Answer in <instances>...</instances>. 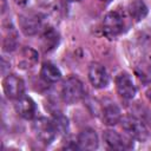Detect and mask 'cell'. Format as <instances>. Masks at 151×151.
I'll return each instance as SVG.
<instances>
[{"mask_svg": "<svg viewBox=\"0 0 151 151\" xmlns=\"http://www.w3.org/2000/svg\"><path fill=\"white\" fill-rule=\"evenodd\" d=\"M32 129H33V132L37 136V138L45 145L51 144L54 140L57 132H58L53 120L45 118V117L34 119V122L32 124Z\"/></svg>", "mask_w": 151, "mask_h": 151, "instance_id": "cell-2", "label": "cell"}, {"mask_svg": "<svg viewBox=\"0 0 151 151\" xmlns=\"http://www.w3.org/2000/svg\"><path fill=\"white\" fill-rule=\"evenodd\" d=\"M147 7L142 0H134L129 5V13L134 21H140L147 15Z\"/></svg>", "mask_w": 151, "mask_h": 151, "instance_id": "cell-15", "label": "cell"}, {"mask_svg": "<svg viewBox=\"0 0 151 151\" xmlns=\"http://www.w3.org/2000/svg\"><path fill=\"white\" fill-rule=\"evenodd\" d=\"M14 107H15L17 113L20 117H22L24 119H32V118H34L35 112H37L35 103L33 101L32 98L26 97V96H24L20 99L15 100Z\"/></svg>", "mask_w": 151, "mask_h": 151, "instance_id": "cell-9", "label": "cell"}, {"mask_svg": "<svg viewBox=\"0 0 151 151\" xmlns=\"http://www.w3.org/2000/svg\"><path fill=\"white\" fill-rule=\"evenodd\" d=\"M145 94H146V98L149 99V101L151 103V86L146 90V92H145Z\"/></svg>", "mask_w": 151, "mask_h": 151, "instance_id": "cell-20", "label": "cell"}, {"mask_svg": "<svg viewBox=\"0 0 151 151\" xmlns=\"http://www.w3.org/2000/svg\"><path fill=\"white\" fill-rule=\"evenodd\" d=\"M104 140L107 144L110 149L113 150H125L130 146H127V142L124 140V138L114 130H106L103 133Z\"/></svg>", "mask_w": 151, "mask_h": 151, "instance_id": "cell-12", "label": "cell"}, {"mask_svg": "<svg viewBox=\"0 0 151 151\" xmlns=\"http://www.w3.org/2000/svg\"><path fill=\"white\" fill-rule=\"evenodd\" d=\"M103 122L107 126H114L122 120V111L114 103H109L103 107Z\"/></svg>", "mask_w": 151, "mask_h": 151, "instance_id": "cell-11", "label": "cell"}, {"mask_svg": "<svg viewBox=\"0 0 151 151\" xmlns=\"http://www.w3.org/2000/svg\"><path fill=\"white\" fill-rule=\"evenodd\" d=\"M122 126L125 132L138 142H145L149 138V131L145 124L134 116L127 114L122 119Z\"/></svg>", "mask_w": 151, "mask_h": 151, "instance_id": "cell-3", "label": "cell"}, {"mask_svg": "<svg viewBox=\"0 0 151 151\" xmlns=\"http://www.w3.org/2000/svg\"><path fill=\"white\" fill-rule=\"evenodd\" d=\"M21 31L26 35H34L41 28V20L35 14H24L19 18Z\"/></svg>", "mask_w": 151, "mask_h": 151, "instance_id": "cell-8", "label": "cell"}, {"mask_svg": "<svg viewBox=\"0 0 151 151\" xmlns=\"http://www.w3.org/2000/svg\"><path fill=\"white\" fill-rule=\"evenodd\" d=\"M136 73L143 83H150L151 81V64L150 63L139 64L136 67Z\"/></svg>", "mask_w": 151, "mask_h": 151, "instance_id": "cell-16", "label": "cell"}, {"mask_svg": "<svg viewBox=\"0 0 151 151\" xmlns=\"http://www.w3.org/2000/svg\"><path fill=\"white\" fill-rule=\"evenodd\" d=\"M53 123H54L58 132H61V133L67 132V130H68V119L65 116L57 114L53 119Z\"/></svg>", "mask_w": 151, "mask_h": 151, "instance_id": "cell-17", "label": "cell"}, {"mask_svg": "<svg viewBox=\"0 0 151 151\" xmlns=\"http://www.w3.org/2000/svg\"><path fill=\"white\" fill-rule=\"evenodd\" d=\"M88 80L96 88H104L109 84L106 68L99 63H91L88 66Z\"/></svg>", "mask_w": 151, "mask_h": 151, "instance_id": "cell-7", "label": "cell"}, {"mask_svg": "<svg viewBox=\"0 0 151 151\" xmlns=\"http://www.w3.org/2000/svg\"><path fill=\"white\" fill-rule=\"evenodd\" d=\"M67 1H70V2H79L81 0H67Z\"/></svg>", "mask_w": 151, "mask_h": 151, "instance_id": "cell-21", "label": "cell"}, {"mask_svg": "<svg viewBox=\"0 0 151 151\" xmlns=\"http://www.w3.org/2000/svg\"><path fill=\"white\" fill-rule=\"evenodd\" d=\"M85 96L84 85L77 77H68L61 87V98L66 104H76L80 101Z\"/></svg>", "mask_w": 151, "mask_h": 151, "instance_id": "cell-1", "label": "cell"}, {"mask_svg": "<svg viewBox=\"0 0 151 151\" xmlns=\"http://www.w3.org/2000/svg\"><path fill=\"white\" fill-rule=\"evenodd\" d=\"M2 88L8 99L18 100L25 96V83L15 74H8L2 80Z\"/></svg>", "mask_w": 151, "mask_h": 151, "instance_id": "cell-4", "label": "cell"}, {"mask_svg": "<svg viewBox=\"0 0 151 151\" xmlns=\"http://www.w3.org/2000/svg\"><path fill=\"white\" fill-rule=\"evenodd\" d=\"M124 28V20L123 17L118 12H109L103 20V33L109 38L113 39L118 37Z\"/></svg>", "mask_w": 151, "mask_h": 151, "instance_id": "cell-5", "label": "cell"}, {"mask_svg": "<svg viewBox=\"0 0 151 151\" xmlns=\"http://www.w3.org/2000/svg\"><path fill=\"white\" fill-rule=\"evenodd\" d=\"M40 77L46 83L54 84L61 79V72L54 64H52L50 61H45L40 68Z\"/></svg>", "mask_w": 151, "mask_h": 151, "instance_id": "cell-13", "label": "cell"}, {"mask_svg": "<svg viewBox=\"0 0 151 151\" xmlns=\"http://www.w3.org/2000/svg\"><path fill=\"white\" fill-rule=\"evenodd\" d=\"M41 42H42L44 51L45 52H50V51L54 50L58 46V44H59V34L53 28H48L42 33Z\"/></svg>", "mask_w": 151, "mask_h": 151, "instance_id": "cell-14", "label": "cell"}, {"mask_svg": "<svg viewBox=\"0 0 151 151\" xmlns=\"http://www.w3.org/2000/svg\"><path fill=\"white\" fill-rule=\"evenodd\" d=\"M14 1H15V4L19 5V6H25L28 0H14Z\"/></svg>", "mask_w": 151, "mask_h": 151, "instance_id": "cell-19", "label": "cell"}, {"mask_svg": "<svg viewBox=\"0 0 151 151\" xmlns=\"http://www.w3.org/2000/svg\"><path fill=\"white\" fill-rule=\"evenodd\" d=\"M77 143L81 150H96L98 149V145H99L98 136L96 131L92 129L83 130L78 136Z\"/></svg>", "mask_w": 151, "mask_h": 151, "instance_id": "cell-10", "label": "cell"}, {"mask_svg": "<svg viewBox=\"0 0 151 151\" xmlns=\"http://www.w3.org/2000/svg\"><path fill=\"white\" fill-rule=\"evenodd\" d=\"M116 87L118 94L124 99H132L136 96L137 88L133 84L131 76L126 72H122L116 77Z\"/></svg>", "mask_w": 151, "mask_h": 151, "instance_id": "cell-6", "label": "cell"}, {"mask_svg": "<svg viewBox=\"0 0 151 151\" xmlns=\"http://www.w3.org/2000/svg\"><path fill=\"white\" fill-rule=\"evenodd\" d=\"M100 1H107V0H100Z\"/></svg>", "mask_w": 151, "mask_h": 151, "instance_id": "cell-22", "label": "cell"}, {"mask_svg": "<svg viewBox=\"0 0 151 151\" xmlns=\"http://www.w3.org/2000/svg\"><path fill=\"white\" fill-rule=\"evenodd\" d=\"M15 47H17V34L9 33V35L4 40V51L11 52L14 51Z\"/></svg>", "mask_w": 151, "mask_h": 151, "instance_id": "cell-18", "label": "cell"}]
</instances>
